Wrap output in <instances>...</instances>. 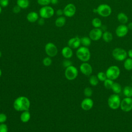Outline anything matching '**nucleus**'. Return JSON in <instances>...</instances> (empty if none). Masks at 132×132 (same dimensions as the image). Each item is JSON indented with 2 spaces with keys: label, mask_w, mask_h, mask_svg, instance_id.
I'll return each instance as SVG.
<instances>
[{
  "label": "nucleus",
  "mask_w": 132,
  "mask_h": 132,
  "mask_svg": "<svg viewBox=\"0 0 132 132\" xmlns=\"http://www.w3.org/2000/svg\"><path fill=\"white\" fill-rule=\"evenodd\" d=\"M30 105V102L29 99L24 96L18 97L13 102V108L18 111L28 110Z\"/></svg>",
  "instance_id": "nucleus-1"
},
{
  "label": "nucleus",
  "mask_w": 132,
  "mask_h": 132,
  "mask_svg": "<svg viewBox=\"0 0 132 132\" xmlns=\"http://www.w3.org/2000/svg\"><path fill=\"white\" fill-rule=\"evenodd\" d=\"M76 55L78 59L83 62L88 61L91 57V53L87 47L80 46L76 52Z\"/></svg>",
  "instance_id": "nucleus-2"
},
{
  "label": "nucleus",
  "mask_w": 132,
  "mask_h": 132,
  "mask_svg": "<svg viewBox=\"0 0 132 132\" xmlns=\"http://www.w3.org/2000/svg\"><path fill=\"white\" fill-rule=\"evenodd\" d=\"M93 12L98 14L99 15L106 18L109 16L112 12L111 7L106 4H102L98 5L97 8L93 9Z\"/></svg>",
  "instance_id": "nucleus-3"
},
{
  "label": "nucleus",
  "mask_w": 132,
  "mask_h": 132,
  "mask_svg": "<svg viewBox=\"0 0 132 132\" xmlns=\"http://www.w3.org/2000/svg\"><path fill=\"white\" fill-rule=\"evenodd\" d=\"M121 102V100L119 95L114 93L109 96L107 103L110 108L113 110H116L120 107Z\"/></svg>",
  "instance_id": "nucleus-4"
},
{
  "label": "nucleus",
  "mask_w": 132,
  "mask_h": 132,
  "mask_svg": "<svg viewBox=\"0 0 132 132\" xmlns=\"http://www.w3.org/2000/svg\"><path fill=\"white\" fill-rule=\"evenodd\" d=\"M112 57L114 59L119 61H124L127 57V52L123 48L116 47L112 52Z\"/></svg>",
  "instance_id": "nucleus-5"
},
{
  "label": "nucleus",
  "mask_w": 132,
  "mask_h": 132,
  "mask_svg": "<svg viewBox=\"0 0 132 132\" xmlns=\"http://www.w3.org/2000/svg\"><path fill=\"white\" fill-rule=\"evenodd\" d=\"M106 74L107 78L112 80L117 79L120 74V69L117 65L110 66L106 71Z\"/></svg>",
  "instance_id": "nucleus-6"
},
{
  "label": "nucleus",
  "mask_w": 132,
  "mask_h": 132,
  "mask_svg": "<svg viewBox=\"0 0 132 132\" xmlns=\"http://www.w3.org/2000/svg\"><path fill=\"white\" fill-rule=\"evenodd\" d=\"M54 9L49 5L42 6L39 10L40 16L44 19L52 18L54 15Z\"/></svg>",
  "instance_id": "nucleus-7"
},
{
  "label": "nucleus",
  "mask_w": 132,
  "mask_h": 132,
  "mask_svg": "<svg viewBox=\"0 0 132 132\" xmlns=\"http://www.w3.org/2000/svg\"><path fill=\"white\" fill-rule=\"evenodd\" d=\"M78 74L77 69L73 65L69 66L66 68L64 74L66 78L69 80H72L75 79Z\"/></svg>",
  "instance_id": "nucleus-8"
},
{
  "label": "nucleus",
  "mask_w": 132,
  "mask_h": 132,
  "mask_svg": "<svg viewBox=\"0 0 132 132\" xmlns=\"http://www.w3.org/2000/svg\"><path fill=\"white\" fill-rule=\"evenodd\" d=\"M45 52L46 55L50 57H54L58 53V49L55 44L48 42L45 45Z\"/></svg>",
  "instance_id": "nucleus-9"
},
{
  "label": "nucleus",
  "mask_w": 132,
  "mask_h": 132,
  "mask_svg": "<svg viewBox=\"0 0 132 132\" xmlns=\"http://www.w3.org/2000/svg\"><path fill=\"white\" fill-rule=\"evenodd\" d=\"M120 108L124 112H129L132 110V99L131 97H126L121 102Z\"/></svg>",
  "instance_id": "nucleus-10"
},
{
  "label": "nucleus",
  "mask_w": 132,
  "mask_h": 132,
  "mask_svg": "<svg viewBox=\"0 0 132 132\" xmlns=\"http://www.w3.org/2000/svg\"><path fill=\"white\" fill-rule=\"evenodd\" d=\"M103 30L101 28H94L90 30L89 34V37L93 41H98L103 35Z\"/></svg>",
  "instance_id": "nucleus-11"
},
{
  "label": "nucleus",
  "mask_w": 132,
  "mask_h": 132,
  "mask_svg": "<svg viewBox=\"0 0 132 132\" xmlns=\"http://www.w3.org/2000/svg\"><path fill=\"white\" fill-rule=\"evenodd\" d=\"M63 14L68 18H71L73 16L76 11V8L75 6L72 3L67 4L63 9Z\"/></svg>",
  "instance_id": "nucleus-12"
},
{
  "label": "nucleus",
  "mask_w": 132,
  "mask_h": 132,
  "mask_svg": "<svg viewBox=\"0 0 132 132\" xmlns=\"http://www.w3.org/2000/svg\"><path fill=\"white\" fill-rule=\"evenodd\" d=\"M79 70L82 74L86 76H90L92 73V67L87 62L82 63L80 67Z\"/></svg>",
  "instance_id": "nucleus-13"
},
{
  "label": "nucleus",
  "mask_w": 132,
  "mask_h": 132,
  "mask_svg": "<svg viewBox=\"0 0 132 132\" xmlns=\"http://www.w3.org/2000/svg\"><path fill=\"white\" fill-rule=\"evenodd\" d=\"M128 28L125 24L119 25L116 29L115 32L117 37L122 38L125 37L128 32Z\"/></svg>",
  "instance_id": "nucleus-14"
},
{
  "label": "nucleus",
  "mask_w": 132,
  "mask_h": 132,
  "mask_svg": "<svg viewBox=\"0 0 132 132\" xmlns=\"http://www.w3.org/2000/svg\"><path fill=\"white\" fill-rule=\"evenodd\" d=\"M93 101L90 97H86L84 98L81 102V107L85 111L90 110L93 106Z\"/></svg>",
  "instance_id": "nucleus-15"
},
{
  "label": "nucleus",
  "mask_w": 132,
  "mask_h": 132,
  "mask_svg": "<svg viewBox=\"0 0 132 132\" xmlns=\"http://www.w3.org/2000/svg\"><path fill=\"white\" fill-rule=\"evenodd\" d=\"M81 44L80 38L78 37H75L71 38L68 42V46L73 49L78 48Z\"/></svg>",
  "instance_id": "nucleus-16"
},
{
  "label": "nucleus",
  "mask_w": 132,
  "mask_h": 132,
  "mask_svg": "<svg viewBox=\"0 0 132 132\" xmlns=\"http://www.w3.org/2000/svg\"><path fill=\"white\" fill-rule=\"evenodd\" d=\"M72 48L69 46H65L61 50V54L65 59H70L73 56Z\"/></svg>",
  "instance_id": "nucleus-17"
},
{
  "label": "nucleus",
  "mask_w": 132,
  "mask_h": 132,
  "mask_svg": "<svg viewBox=\"0 0 132 132\" xmlns=\"http://www.w3.org/2000/svg\"><path fill=\"white\" fill-rule=\"evenodd\" d=\"M26 19L29 22L35 23L39 19V14L35 11H30L27 14Z\"/></svg>",
  "instance_id": "nucleus-18"
},
{
  "label": "nucleus",
  "mask_w": 132,
  "mask_h": 132,
  "mask_svg": "<svg viewBox=\"0 0 132 132\" xmlns=\"http://www.w3.org/2000/svg\"><path fill=\"white\" fill-rule=\"evenodd\" d=\"M117 19L121 24H125L128 22V18L125 13L121 12L118 14Z\"/></svg>",
  "instance_id": "nucleus-19"
},
{
  "label": "nucleus",
  "mask_w": 132,
  "mask_h": 132,
  "mask_svg": "<svg viewBox=\"0 0 132 132\" xmlns=\"http://www.w3.org/2000/svg\"><path fill=\"white\" fill-rule=\"evenodd\" d=\"M31 115L28 110L22 111L20 115V120L23 123H27L30 119Z\"/></svg>",
  "instance_id": "nucleus-20"
},
{
  "label": "nucleus",
  "mask_w": 132,
  "mask_h": 132,
  "mask_svg": "<svg viewBox=\"0 0 132 132\" xmlns=\"http://www.w3.org/2000/svg\"><path fill=\"white\" fill-rule=\"evenodd\" d=\"M102 38L105 42L109 43L112 40L113 35L111 32L106 30L103 32Z\"/></svg>",
  "instance_id": "nucleus-21"
},
{
  "label": "nucleus",
  "mask_w": 132,
  "mask_h": 132,
  "mask_svg": "<svg viewBox=\"0 0 132 132\" xmlns=\"http://www.w3.org/2000/svg\"><path fill=\"white\" fill-rule=\"evenodd\" d=\"M65 22H66L65 18L62 16H58L56 19L55 24L57 27H61L65 25Z\"/></svg>",
  "instance_id": "nucleus-22"
},
{
  "label": "nucleus",
  "mask_w": 132,
  "mask_h": 132,
  "mask_svg": "<svg viewBox=\"0 0 132 132\" xmlns=\"http://www.w3.org/2000/svg\"><path fill=\"white\" fill-rule=\"evenodd\" d=\"M16 5L19 6L21 9H26L29 6V0H16Z\"/></svg>",
  "instance_id": "nucleus-23"
},
{
  "label": "nucleus",
  "mask_w": 132,
  "mask_h": 132,
  "mask_svg": "<svg viewBox=\"0 0 132 132\" xmlns=\"http://www.w3.org/2000/svg\"><path fill=\"white\" fill-rule=\"evenodd\" d=\"M80 42L81 44L82 45V46L88 47L91 44V39L89 37L85 36L80 38Z\"/></svg>",
  "instance_id": "nucleus-24"
},
{
  "label": "nucleus",
  "mask_w": 132,
  "mask_h": 132,
  "mask_svg": "<svg viewBox=\"0 0 132 132\" xmlns=\"http://www.w3.org/2000/svg\"><path fill=\"white\" fill-rule=\"evenodd\" d=\"M124 68L127 71H130L132 70V59L130 58H127L124 61L123 64Z\"/></svg>",
  "instance_id": "nucleus-25"
},
{
  "label": "nucleus",
  "mask_w": 132,
  "mask_h": 132,
  "mask_svg": "<svg viewBox=\"0 0 132 132\" xmlns=\"http://www.w3.org/2000/svg\"><path fill=\"white\" fill-rule=\"evenodd\" d=\"M111 90H112L114 93L118 94L120 93L122 91V87L119 83L114 82L111 88Z\"/></svg>",
  "instance_id": "nucleus-26"
},
{
  "label": "nucleus",
  "mask_w": 132,
  "mask_h": 132,
  "mask_svg": "<svg viewBox=\"0 0 132 132\" xmlns=\"http://www.w3.org/2000/svg\"><path fill=\"white\" fill-rule=\"evenodd\" d=\"M123 94L127 97H131L132 96V87L129 86H125L123 90Z\"/></svg>",
  "instance_id": "nucleus-27"
},
{
  "label": "nucleus",
  "mask_w": 132,
  "mask_h": 132,
  "mask_svg": "<svg viewBox=\"0 0 132 132\" xmlns=\"http://www.w3.org/2000/svg\"><path fill=\"white\" fill-rule=\"evenodd\" d=\"M89 82L90 84L92 86H96L98 85L99 80L97 77V76L94 75H92L90 76L89 79Z\"/></svg>",
  "instance_id": "nucleus-28"
},
{
  "label": "nucleus",
  "mask_w": 132,
  "mask_h": 132,
  "mask_svg": "<svg viewBox=\"0 0 132 132\" xmlns=\"http://www.w3.org/2000/svg\"><path fill=\"white\" fill-rule=\"evenodd\" d=\"M91 23L94 28H101L102 26V21L98 18H95L93 19Z\"/></svg>",
  "instance_id": "nucleus-29"
},
{
  "label": "nucleus",
  "mask_w": 132,
  "mask_h": 132,
  "mask_svg": "<svg viewBox=\"0 0 132 132\" xmlns=\"http://www.w3.org/2000/svg\"><path fill=\"white\" fill-rule=\"evenodd\" d=\"M114 82L112 80L107 78L104 81V87L107 89H111V88L112 87V85L113 84Z\"/></svg>",
  "instance_id": "nucleus-30"
},
{
  "label": "nucleus",
  "mask_w": 132,
  "mask_h": 132,
  "mask_svg": "<svg viewBox=\"0 0 132 132\" xmlns=\"http://www.w3.org/2000/svg\"><path fill=\"white\" fill-rule=\"evenodd\" d=\"M96 76H97L99 81H101L104 82L107 78L106 73H104L103 72H98Z\"/></svg>",
  "instance_id": "nucleus-31"
},
{
  "label": "nucleus",
  "mask_w": 132,
  "mask_h": 132,
  "mask_svg": "<svg viewBox=\"0 0 132 132\" xmlns=\"http://www.w3.org/2000/svg\"><path fill=\"white\" fill-rule=\"evenodd\" d=\"M84 93L87 97H90L93 94V91L91 88L86 87L84 90Z\"/></svg>",
  "instance_id": "nucleus-32"
},
{
  "label": "nucleus",
  "mask_w": 132,
  "mask_h": 132,
  "mask_svg": "<svg viewBox=\"0 0 132 132\" xmlns=\"http://www.w3.org/2000/svg\"><path fill=\"white\" fill-rule=\"evenodd\" d=\"M42 62H43V64L44 65L46 66V67H48L51 65V64L52 63V60L51 58L50 57L48 56V57H45L43 59Z\"/></svg>",
  "instance_id": "nucleus-33"
},
{
  "label": "nucleus",
  "mask_w": 132,
  "mask_h": 132,
  "mask_svg": "<svg viewBox=\"0 0 132 132\" xmlns=\"http://www.w3.org/2000/svg\"><path fill=\"white\" fill-rule=\"evenodd\" d=\"M51 0H37V3L42 6H48L51 4Z\"/></svg>",
  "instance_id": "nucleus-34"
},
{
  "label": "nucleus",
  "mask_w": 132,
  "mask_h": 132,
  "mask_svg": "<svg viewBox=\"0 0 132 132\" xmlns=\"http://www.w3.org/2000/svg\"><path fill=\"white\" fill-rule=\"evenodd\" d=\"M8 127L6 124H0V132H8Z\"/></svg>",
  "instance_id": "nucleus-35"
},
{
  "label": "nucleus",
  "mask_w": 132,
  "mask_h": 132,
  "mask_svg": "<svg viewBox=\"0 0 132 132\" xmlns=\"http://www.w3.org/2000/svg\"><path fill=\"white\" fill-rule=\"evenodd\" d=\"M7 119L6 114L4 113H0V124L4 123Z\"/></svg>",
  "instance_id": "nucleus-36"
},
{
  "label": "nucleus",
  "mask_w": 132,
  "mask_h": 132,
  "mask_svg": "<svg viewBox=\"0 0 132 132\" xmlns=\"http://www.w3.org/2000/svg\"><path fill=\"white\" fill-rule=\"evenodd\" d=\"M9 0H0V5L2 7H6L9 5Z\"/></svg>",
  "instance_id": "nucleus-37"
},
{
  "label": "nucleus",
  "mask_w": 132,
  "mask_h": 132,
  "mask_svg": "<svg viewBox=\"0 0 132 132\" xmlns=\"http://www.w3.org/2000/svg\"><path fill=\"white\" fill-rule=\"evenodd\" d=\"M72 62H71L70 60H68V59L64 60V61H63V62H62V65H63V66L64 67H65V68H67V67H69V66L72 65Z\"/></svg>",
  "instance_id": "nucleus-38"
},
{
  "label": "nucleus",
  "mask_w": 132,
  "mask_h": 132,
  "mask_svg": "<svg viewBox=\"0 0 132 132\" xmlns=\"http://www.w3.org/2000/svg\"><path fill=\"white\" fill-rule=\"evenodd\" d=\"M21 8L18 5H16L13 8L12 11L14 13H18L21 11Z\"/></svg>",
  "instance_id": "nucleus-39"
},
{
  "label": "nucleus",
  "mask_w": 132,
  "mask_h": 132,
  "mask_svg": "<svg viewBox=\"0 0 132 132\" xmlns=\"http://www.w3.org/2000/svg\"><path fill=\"white\" fill-rule=\"evenodd\" d=\"M56 13L57 15H58V16H62V14H63V10L61 9H59L57 10Z\"/></svg>",
  "instance_id": "nucleus-40"
},
{
  "label": "nucleus",
  "mask_w": 132,
  "mask_h": 132,
  "mask_svg": "<svg viewBox=\"0 0 132 132\" xmlns=\"http://www.w3.org/2000/svg\"><path fill=\"white\" fill-rule=\"evenodd\" d=\"M37 21L38 24L40 25H43L44 24V19L42 18H40V19H39Z\"/></svg>",
  "instance_id": "nucleus-41"
},
{
  "label": "nucleus",
  "mask_w": 132,
  "mask_h": 132,
  "mask_svg": "<svg viewBox=\"0 0 132 132\" xmlns=\"http://www.w3.org/2000/svg\"><path fill=\"white\" fill-rule=\"evenodd\" d=\"M127 56L129 57V58L132 59V49H130L127 52Z\"/></svg>",
  "instance_id": "nucleus-42"
},
{
  "label": "nucleus",
  "mask_w": 132,
  "mask_h": 132,
  "mask_svg": "<svg viewBox=\"0 0 132 132\" xmlns=\"http://www.w3.org/2000/svg\"><path fill=\"white\" fill-rule=\"evenodd\" d=\"M127 26L129 30H132V22L128 23Z\"/></svg>",
  "instance_id": "nucleus-43"
},
{
  "label": "nucleus",
  "mask_w": 132,
  "mask_h": 132,
  "mask_svg": "<svg viewBox=\"0 0 132 132\" xmlns=\"http://www.w3.org/2000/svg\"><path fill=\"white\" fill-rule=\"evenodd\" d=\"M58 3V0H51V3H52L53 5H56Z\"/></svg>",
  "instance_id": "nucleus-44"
},
{
  "label": "nucleus",
  "mask_w": 132,
  "mask_h": 132,
  "mask_svg": "<svg viewBox=\"0 0 132 132\" xmlns=\"http://www.w3.org/2000/svg\"><path fill=\"white\" fill-rule=\"evenodd\" d=\"M2 11V7H1V5H0V14H1Z\"/></svg>",
  "instance_id": "nucleus-45"
},
{
  "label": "nucleus",
  "mask_w": 132,
  "mask_h": 132,
  "mask_svg": "<svg viewBox=\"0 0 132 132\" xmlns=\"http://www.w3.org/2000/svg\"><path fill=\"white\" fill-rule=\"evenodd\" d=\"M2 72L1 69H0V77H1V76H2Z\"/></svg>",
  "instance_id": "nucleus-46"
},
{
  "label": "nucleus",
  "mask_w": 132,
  "mask_h": 132,
  "mask_svg": "<svg viewBox=\"0 0 132 132\" xmlns=\"http://www.w3.org/2000/svg\"><path fill=\"white\" fill-rule=\"evenodd\" d=\"M2 52H1V51H0V58L1 57V56H2Z\"/></svg>",
  "instance_id": "nucleus-47"
},
{
  "label": "nucleus",
  "mask_w": 132,
  "mask_h": 132,
  "mask_svg": "<svg viewBox=\"0 0 132 132\" xmlns=\"http://www.w3.org/2000/svg\"><path fill=\"white\" fill-rule=\"evenodd\" d=\"M131 81H132V75H131Z\"/></svg>",
  "instance_id": "nucleus-48"
},
{
  "label": "nucleus",
  "mask_w": 132,
  "mask_h": 132,
  "mask_svg": "<svg viewBox=\"0 0 132 132\" xmlns=\"http://www.w3.org/2000/svg\"><path fill=\"white\" fill-rule=\"evenodd\" d=\"M131 99H132V96H131Z\"/></svg>",
  "instance_id": "nucleus-49"
}]
</instances>
